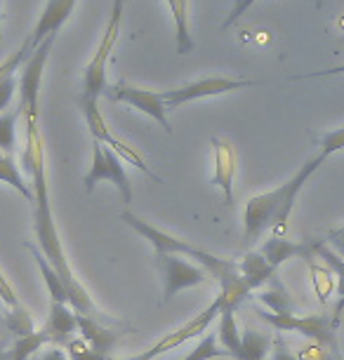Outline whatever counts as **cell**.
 I'll return each instance as SVG.
<instances>
[{"label": "cell", "mask_w": 344, "mask_h": 360, "mask_svg": "<svg viewBox=\"0 0 344 360\" xmlns=\"http://www.w3.org/2000/svg\"><path fill=\"white\" fill-rule=\"evenodd\" d=\"M24 162L31 172L33 179V233H36V243L40 255L52 264V269L57 271L62 278L66 292H69V304L71 309L80 316L97 318V321L109 323L102 311L97 309V304L92 302V297L87 295V290L80 285V281L73 274L66 252L59 240L57 221L52 217V205H50V188H47V169H45V144L43 134H40L38 125L26 127V148H24Z\"/></svg>", "instance_id": "cell-1"}, {"label": "cell", "mask_w": 344, "mask_h": 360, "mask_svg": "<svg viewBox=\"0 0 344 360\" xmlns=\"http://www.w3.org/2000/svg\"><path fill=\"white\" fill-rule=\"evenodd\" d=\"M127 226H130L134 233H139L144 240H149L156 255H177V257H191V259L198 264L200 269H205L215 281L219 283V297L224 302V309L222 311H236L241 307V302L250 295V288L248 283L243 281L241 271H238V264L236 262H229V259H222V257H215L212 252L208 250H200L196 248L193 243L189 240H181V238L167 233V231H160L156 229L153 224L139 219L137 214L132 212H125L120 214Z\"/></svg>", "instance_id": "cell-2"}, {"label": "cell", "mask_w": 344, "mask_h": 360, "mask_svg": "<svg viewBox=\"0 0 344 360\" xmlns=\"http://www.w3.org/2000/svg\"><path fill=\"white\" fill-rule=\"evenodd\" d=\"M257 316L276 332H298L309 342L326 346L330 351L340 353L337 342V328L340 323L333 321V314H314V316H295V314H272V311H257Z\"/></svg>", "instance_id": "cell-3"}, {"label": "cell", "mask_w": 344, "mask_h": 360, "mask_svg": "<svg viewBox=\"0 0 344 360\" xmlns=\"http://www.w3.org/2000/svg\"><path fill=\"white\" fill-rule=\"evenodd\" d=\"M55 40H57V36H47L43 43L31 52V57L26 59V64L22 66V76H19V108H22L24 127L38 125L40 83H43L45 64H47V59H50Z\"/></svg>", "instance_id": "cell-4"}, {"label": "cell", "mask_w": 344, "mask_h": 360, "mask_svg": "<svg viewBox=\"0 0 344 360\" xmlns=\"http://www.w3.org/2000/svg\"><path fill=\"white\" fill-rule=\"evenodd\" d=\"M102 181H111V184L118 188V193H120V198H123L125 205H130L134 193H132L130 179H127V174H125L123 158H120L116 151H111L109 146L94 141L92 144V162H90L87 174L83 176V186H85L87 193H92L94 186L102 184Z\"/></svg>", "instance_id": "cell-5"}, {"label": "cell", "mask_w": 344, "mask_h": 360, "mask_svg": "<svg viewBox=\"0 0 344 360\" xmlns=\"http://www.w3.org/2000/svg\"><path fill=\"white\" fill-rule=\"evenodd\" d=\"M283 198H286V184L276 186L267 193L253 195L246 202V210H243V243L248 248L255 245L265 236V231L274 226L276 217L283 207Z\"/></svg>", "instance_id": "cell-6"}, {"label": "cell", "mask_w": 344, "mask_h": 360, "mask_svg": "<svg viewBox=\"0 0 344 360\" xmlns=\"http://www.w3.org/2000/svg\"><path fill=\"white\" fill-rule=\"evenodd\" d=\"M153 266H156L160 283H163V302L167 304L174 299L181 290L196 288L208 281V271L200 269L198 264L186 262L184 257L177 255H156L153 257Z\"/></svg>", "instance_id": "cell-7"}, {"label": "cell", "mask_w": 344, "mask_h": 360, "mask_svg": "<svg viewBox=\"0 0 344 360\" xmlns=\"http://www.w3.org/2000/svg\"><path fill=\"white\" fill-rule=\"evenodd\" d=\"M253 85H257V80L212 76V78L193 80V83L174 87V90H165V92H160V97H163V104H165L167 111H172V108H179L181 104H189V101L205 99V97H219V94L236 92V90H243V87H253Z\"/></svg>", "instance_id": "cell-8"}, {"label": "cell", "mask_w": 344, "mask_h": 360, "mask_svg": "<svg viewBox=\"0 0 344 360\" xmlns=\"http://www.w3.org/2000/svg\"><path fill=\"white\" fill-rule=\"evenodd\" d=\"M80 111H83V118H85V123H87V130H90L94 141H99V144L109 146L111 151H116L123 160L132 162V165L137 167V169H141L144 174H149V176H153V179L163 181L160 176L153 174V169L146 165V160L141 158V153L137 151V148L127 146L123 139H118L116 134L109 130V125H106V120H104L102 111H99L97 101H80Z\"/></svg>", "instance_id": "cell-9"}, {"label": "cell", "mask_w": 344, "mask_h": 360, "mask_svg": "<svg viewBox=\"0 0 344 360\" xmlns=\"http://www.w3.org/2000/svg\"><path fill=\"white\" fill-rule=\"evenodd\" d=\"M109 97L116 99V101H123V104L132 106V108H137L139 113L149 115L151 120H156V123L163 127L165 134H172L170 120H167V108L163 104L160 92L141 90V87H134V85H116V87H111Z\"/></svg>", "instance_id": "cell-10"}, {"label": "cell", "mask_w": 344, "mask_h": 360, "mask_svg": "<svg viewBox=\"0 0 344 360\" xmlns=\"http://www.w3.org/2000/svg\"><path fill=\"white\" fill-rule=\"evenodd\" d=\"M116 33L104 31L99 47L90 59V64L83 71V90H80V101H97L99 94L106 90V62L111 57V50L116 45Z\"/></svg>", "instance_id": "cell-11"}, {"label": "cell", "mask_w": 344, "mask_h": 360, "mask_svg": "<svg viewBox=\"0 0 344 360\" xmlns=\"http://www.w3.org/2000/svg\"><path fill=\"white\" fill-rule=\"evenodd\" d=\"M210 144L215 148V174L212 184L224 193L227 205H234V179L238 172V151L231 141L212 137Z\"/></svg>", "instance_id": "cell-12"}, {"label": "cell", "mask_w": 344, "mask_h": 360, "mask_svg": "<svg viewBox=\"0 0 344 360\" xmlns=\"http://www.w3.org/2000/svg\"><path fill=\"white\" fill-rule=\"evenodd\" d=\"M222 309H224V302H222V297H217V299H215V302L210 304V307H205L198 316H193L189 323H184L181 328H177L174 332H170V335H165L158 344H153V346H156V351H158V353L172 351V349H177V346H181L184 342H189V339L205 335L208 328H210V325L219 318Z\"/></svg>", "instance_id": "cell-13"}, {"label": "cell", "mask_w": 344, "mask_h": 360, "mask_svg": "<svg viewBox=\"0 0 344 360\" xmlns=\"http://www.w3.org/2000/svg\"><path fill=\"white\" fill-rule=\"evenodd\" d=\"M78 0H50V3L45 5L43 15H40L36 29L29 36L31 40V47L36 50V47L43 43L47 36H59V31H62V26L69 22V17L73 15V8H76Z\"/></svg>", "instance_id": "cell-14"}, {"label": "cell", "mask_w": 344, "mask_h": 360, "mask_svg": "<svg viewBox=\"0 0 344 360\" xmlns=\"http://www.w3.org/2000/svg\"><path fill=\"white\" fill-rule=\"evenodd\" d=\"M43 332L50 337V342L55 346H64L71 342L73 335L78 332V314L69 309V304H50V316L43 325Z\"/></svg>", "instance_id": "cell-15"}, {"label": "cell", "mask_w": 344, "mask_h": 360, "mask_svg": "<svg viewBox=\"0 0 344 360\" xmlns=\"http://www.w3.org/2000/svg\"><path fill=\"white\" fill-rule=\"evenodd\" d=\"M260 255L265 257V259L272 264L274 269H279L281 264H286L290 259H316L314 255V243H295V240H288V238L283 236H272L269 240L262 245Z\"/></svg>", "instance_id": "cell-16"}, {"label": "cell", "mask_w": 344, "mask_h": 360, "mask_svg": "<svg viewBox=\"0 0 344 360\" xmlns=\"http://www.w3.org/2000/svg\"><path fill=\"white\" fill-rule=\"evenodd\" d=\"M78 332H80V339H85L94 351L104 353V356H109L113 351V346L120 342V332L111 330L109 323L97 321V318L80 316V314H78Z\"/></svg>", "instance_id": "cell-17"}, {"label": "cell", "mask_w": 344, "mask_h": 360, "mask_svg": "<svg viewBox=\"0 0 344 360\" xmlns=\"http://www.w3.org/2000/svg\"><path fill=\"white\" fill-rule=\"evenodd\" d=\"M238 271H241L243 281L248 283V288H250V290H257L265 283L274 281V278H276V269L260 252H246V255H243V259L238 262Z\"/></svg>", "instance_id": "cell-18"}, {"label": "cell", "mask_w": 344, "mask_h": 360, "mask_svg": "<svg viewBox=\"0 0 344 360\" xmlns=\"http://www.w3.org/2000/svg\"><path fill=\"white\" fill-rule=\"evenodd\" d=\"M314 255L321 257L323 264L333 271V276L337 281V295H340V302H337V307L333 311V321L340 323L342 314H344V259L335 252V250H330L323 240H314Z\"/></svg>", "instance_id": "cell-19"}, {"label": "cell", "mask_w": 344, "mask_h": 360, "mask_svg": "<svg viewBox=\"0 0 344 360\" xmlns=\"http://www.w3.org/2000/svg\"><path fill=\"white\" fill-rule=\"evenodd\" d=\"M217 321H219V328H217L219 349L227 351V358L238 360L241 358V330H238V323H236V311H222Z\"/></svg>", "instance_id": "cell-20"}, {"label": "cell", "mask_w": 344, "mask_h": 360, "mask_svg": "<svg viewBox=\"0 0 344 360\" xmlns=\"http://www.w3.org/2000/svg\"><path fill=\"white\" fill-rule=\"evenodd\" d=\"M26 248H29V252L31 257L36 259L38 264V269H40V276H43V281L47 285V292H50V299L52 302H57V304H69V292H66L64 288V283H62V278H59V274L55 269H52V264L45 259L43 255H40V250L36 245H31V243H26ZM71 307V304H69Z\"/></svg>", "instance_id": "cell-21"}, {"label": "cell", "mask_w": 344, "mask_h": 360, "mask_svg": "<svg viewBox=\"0 0 344 360\" xmlns=\"http://www.w3.org/2000/svg\"><path fill=\"white\" fill-rule=\"evenodd\" d=\"M274 339H269V335L260 330L246 328L241 330V358L238 360H267V356L272 353Z\"/></svg>", "instance_id": "cell-22"}, {"label": "cell", "mask_w": 344, "mask_h": 360, "mask_svg": "<svg viewBox=\"0 0 344 360\" xmlns=\"http://www.w3.org/2000/svg\"><path fill=\"white\" fill-rule=\"evenodd\" d=\"M167 8L172 12V22H174V31H177V52L179 54H189L193 50V38L191 31H189V12H186V0H165Z\"/></svg>", "instance_id": "cell-23"}, {"label": "cell", "mask_w": 344, "mask_h": 360, "mask_svg": "<svg viewBox=\"0 0 344 360\" xmlns=\"http://www.w3.org/2000/svg\"><path fill=\"white\" fill-rule=\"evenodd\" d=\"M0 181L12 186L17 193H22L26 200L33 202V188L24 181V174H22V169H19L17 160L12 158L10 153H3V151H0Z\"/></svg>", "instance_id": "cell-24"}, {"label": "cell", "mask_w": 344, "mask_h": 360, "mask_svg": "<svg viewBox=\"0 0 344 360\" xmlns=\"http://www.w3.org/2000/svg\"><path fill=\"white\" fill-rule=\"evenodd\" d=\"M307 264H309V276H312V285H314L316 297H319V304L326 307L328 299L333 297V292L337 290V281H335L333 271H330L326 264H319L316 259H309Z\"/></svg>", "instance_id": "cell-25"}, {"label": "cell", "mask_w": 344, "mask_h": 360, "mask_svg": "<svg viewBox=\"0 0 344 360\" xmlns=\"http://www.w3.org/2000/svg\"><path fill=\"white\" fill-rule=\"evenodd\" d=\"M272 283V288H267L262 295L257 297L265 307L272 311V314H293V309H295V302H293V297L288 295V290L283 288V285L276 281H269Z\"/></svg>", "instance_id": "cell-26"}, {"label": "cell", "mask_w": 344, "mask_h": 360, "mask_svg": "<svg viewBox=\"0 0 344 360\" xmlns=\"http://www.w3.org/2000/svg\"><path fill=\"white\" fill-rule=\"evenodd\" d=\"M45 344H50V337H47L43 330H36L29 337H19L15 339L12 349L8 351V360H29L33 353L43 349Z\"/></svg>", "instance_id": "cell-27"}, {"label": "cell", "mask_w": 344, "mask_h": 360, "mask_svg": "<svg viewBox=\"0 0 344 360\" xmlns=\"http://www.w3.org/2000/svg\"><path fill=\"white\" fill-rule=\"evenodd\" d=\"M5 328H8V332L15 339L19 337H29L36 332V325H33V318L31 314L26 311L22 304L19 307H12L5 311Z\"/></svg>", "instance_id": "cell-28"}, {"label": "cell", "mask_w": 344, "mask_h": 360, "mask_svg": "<svg viewBox=\"0 0 344 360\" xmlns=\"http://www.w3.org/2000/svg\"><path fill=\"white\" fill-rule=\"evenodd\" d=\"M22 115V108H12V111L0 113V151L12 153L17 146V120Z\"/></svg>", "instance_id": "cell-29"}, {"label": "cell", "mask_w": 344, "mask_h": 360, "mask_svg": "<svg viewBox=\"0 0 344 360\" xmlns=\"http://www.w3.org/2000/svg\"><path fill=\"white\" fill-rule=\"evenodd\" d=\"M31 52H33L31 40L26 38L24 43H22V47H17V50L12 52L3 64H0V85H3L5 80L19 76V71H22V66L26 64V59L31 57Z\"/></svg>", "instance_id": "cell-30"}, {"label": "cell", "mask_w": 344, "mask_h": 360, "mask_svg": "<svg viewBox=\"0 0 344 360\" xmlns=\"http://www.w3.org/2000/svg\"><path fill=\"white\" fill-rule=\"evenodd\" d=\"M215 358H227V351L219 349L217 335H205L198 342V346L191 353H186L181 360H215Z\"/></svg>", "instance_id": "cell-31"}, {"label": "cell", "mask_w": 344, "mask_h": 360, "mask_svg": "<svg viewBox=\"0 0 344 360\" xmlns=\"http://www.w3.org/2000/svg\"><path fill=\"white\" fill-rule=\"evenodd\" d=\"M64 351H66V356H69V360H109V356L94 351L92 346L80 337H73L71 342L64 346Z\"/></svg>", "instance_id": "cell-32"}, {"label": "cell", "mask_w": 344, "mask_h": 360, "mask_svg": "<svg viewBox=\"0 0 344 360\" xmlns=\"http://www.w3.org/2000/svg\"><path fill=\"white\" fill-rule=\"evenodd\" d=\"M295 356H298V360H344L342 353L330 351V349H326V346L314 344V342H307L298 353H295Z\"/></svg>", "instance_id": "cell-33"}, {"label": "cell", "mask_w": 344, "mask_h": 360, "mask_svg": "<svg viewBox=\"0 0 344 360\" xmlns=\"http://www.w3.org/2000/svg\"><path fill=\"white\" fill-rule=\"evenodd\" d=\"M344 148V127H337L333 132H326L321 139V155L323 158H330V155L340 153Z\"/></svg>", "instance_id": "cell-34"}, {"label": "cell", "mask_w": 344, "mask_h": 360, "mask_svg": "<svg viewBox=\"0 0 344 360\" xmlns=\"http://www.w3.org/2000/svg\"><path fill=\"white\" fill-rule=\"evenodd\" d=\"M257 3V0H234V5H231V12H229L227 15V19L224 22H222V29H229V26H234L236 22H238V19L246 15L248 10L253 8V5Z\"/></svg>", "instance_id": "cell-35"}, {"label": "cell", "mask_w": 344, "mask_h": 360, "mask_svg": "<svg viewBox=\"0 0 344 360\" xmlns=\"http://www.w3.org/2000/svg\"><path fill=\"white\" fill-rule=\"evenodd\" d=\"M0 302L5 304L8 309H12V307H19V299H17V292H15V288H12V283L5 278V274L0 271Z\"/></svg>", "instance_id": "cell-36"}, {"label": "cell", "mask_w": 344, "mask_h": 360, "mask_svg": "<svg viewBox=\"0 0 344 360\" xmlns=\"http://www.w3.org/2000/svg\"><path fill=\"white\" fill-rule=\"evenodd\" d=\"M269 356H272L269 360H298V356H295V353L288 349V344H286V339H283L281 332L274 337L272 353H269Z\"/></svg>", "instance_id": "cell-37"}, {"label": "cell", "mask_w": 344, "mask_h": 360, "mask_svg": "<svg viewBox=\"0 0 344 360\" xmlns=\"http://www.w3.org/2000/svg\"><path fill=\"white\" fill-rule=\"evenodd\" d=\"M123 12H125V0H113L111 15H109V22H106V29L104 31H111V33H116V36H118L120 22H123Z\"/></svg>", "instance_id": "cell-38"}, {"label": "cell", "mask_w": 344, "mask_h": 360, "mask_svg": "<svg viewBox=\"0 0 344 360\" xmlns=\"http://www.w3.org/2000/svg\"><path fill=\"white\" fill-rule=\"evenodd\" d=\"M17 87H19V76L5 80V83L0 85V113H5V108L10 106V101H12V97H15Z\"/></svg>", "instance_id": "cell-39"}, {"label": "cell", "mask_w": 344, "mask_h": 360, "mask_svg": "<svg viewBox=\"0 0 344 360\" xmlns=\"http://www.w3.org/2000/svg\"><path fill=\"white\" fill-rule=\"evenodd\" d=\"M328 240L335 245V252L342 257L344 259V226L342 229H333V231H328Z\"/></svg>", "instance_id": "cell-40"}, {"label": "cell", "mask_w": 344, "mask_h": 360, "mask_svg": "<svg viewBox=\"0 0 344 360\" xmlns=\"http://www.w3.org/2000/svg\"><path fill=\"white\" fill-rule=\"evenodd\" d=\"M340 73H344V64H342V66H335V69H328V71H316V73H307V76H298L295 80H312V78L340 76Z\"/></svg>", "instance_id": "cell-41"}, {"label": "cell", "mask_w": 344, "mask_h": 360, "mask_svg": "<svg viewBox=\"0 0 344 360\" xmlns=\"http://www.w3.org/2000/svg\"><path fill=\"white\" fill-rule=\"evenodd\" d=\"M40 360H69V356H66V351L62 346H52V349H47L43 356H40Z\"/></svg>", "instance_id": "cell-42"}, {"label": "cell", "mask_w": 344, "mask_h": 360, "mask_svg": "<svg viewBox=\"0 0 344 360\" xmlns=\"http://www.w3.org/2000/svg\"><path fill=\"white\" fill-rule=\"evenodd\" d=\"M158 356L156 346H151V349H146L144 353H139V356H132V358H116V360H153Z\"/></svg>", "instance_id": "cell-43"}, {"label": "cell", "mask_w": 344, "mask_h": 360, "mask_svg": "<svg viewBox=\"0 0 344 360\" xmlns=\"http://www.w3.org/2000/svg\"><path fill=\"white\" fill-rule=\"evenodd\" d=\"M0 360H8V349H5L3 342H0Z\"/></svg>", "instance_id": "cell-44"}, {"label": "cell", "mask_w": 344, "mask_h": 360, "mask_svg": "<svg viewBox=\"0 0 344 360\" xmlns=\"http://www.w3.org/2000/svg\"><path fill=\"white\" fill-rule=\"evenodd\" d=\"M0 22H3V0H0Z\"/></svg>", "instance_id": "cell-45"}]
</instances>
